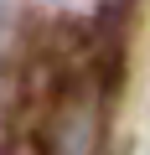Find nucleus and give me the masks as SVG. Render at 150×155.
Listing matches in <instances>:
<instances>
[{"mask_svg": "<svg viewBox=\"0 0 150 155\" xmlns=\"http://www.w3.org/2000/svg\"><path fill=\"white\" fill-rule=\"evenodd\" d=\"M98 129H104V104L93 88H72L57 98L52 124H47V155H98Z\"/></svg>", "mask_w": 150, "mask_h": 155, "instance_id": "f257e3e1", "label": "nucleus"}]
</instances>
